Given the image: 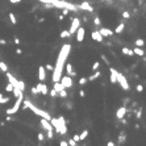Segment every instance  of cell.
<instances>
[{
    "mask_svg": "<svg viewBox=\"0 0 146 146\" xmlns=\"http://www.w3.org/2000/svg\"><path fill=\"white\" fill-rule=\"evenodd\" d=\"M70 50H71V45L70 43H66L62 46L58 58H57V63L54 66V70H53V83L59 82L61 78H62V72H63V67H65V62L67 61V57L70 54Z\"/></svg>",
    "mask_w": 146,
    "mask_h": 146,
    "instance_id": "obj_1",
    "label": "cell"
},
{
    "mask_svg": "<svg viewBox=\"0 0 146 146\" xmlns=\"http://www.w3.org/2000/svg\"><path fill=\"white\" fill-rule=\"evenodd\" d=\"M50 124L55 128V130L61 134H66L67 133V128H66V122L63 117L59 119H50Z\"/></svg>",
    "mask_w": 146,
    "mask_h": 146,
    "instance_id": "obj_2",
    "label": "cell"
},
{
    "mask_svg": "<svg viewBox=\"0 0 146 146\" xmlns=\"http://www.w3.org/2000/svg\"><path fill=\"white\" fill-rule=\"evenodd\" d=\"M5 75H7V78H8V82L12 84L13 87H17V88H20L21 91H25V83H24V82L17 80V79L14 78V76H13L11 72H8V71L5 72Z\"/></svg>",
    "mask_w": 146,
    "mask_h": 146,
    "instance_id": "obj_3",
    "label": "cell"
},
{
    "mask_svg": "<svg viewBox=\"0 0 146 146\" xmlns=\"http://www.w3.org/2000/svg\"><path fill=\"white\" fill-rule=\"evenodd\" d=\"M22 100H24V95L19 96V97H17V100H16V103L13 104V107H12V108H8V109H7V111H5V113H7V114H14V113H16V112L20 109Z\"/></svg>",
    "mask_w": 146,
    "mask_h": 146,
    "instance_id": "obj_4",
    "label": "cell"
},
{
    "mask_svg": "<svg viewBox=\"0 0 146 146\" xmlns=\"http://www.w3.org/2000/svg\"><path fill=\"white\" fill-rule=\"evenodd\" d=\"M117 83L120 84L121 88L124 90V91H129V90H130V86H129V83H128V79H126L122 74H120V72H119V75H117Z\"/></svg>",
    "mask_w": 146,
    "mask_h": 146,
    "instance_id": "obj_5",
    "label": "cell"
},
{
    "mask_svg": "<svg viewBox=\"0 0 146 146\" xmlns=\"http://www.w3.org/2000/svg\"><path fill=\"white\" fill-rule=\"evenodd\" d=\"M80 26V19L79 17H75V19H72V21H71V26H70V29H68V32H70V34L72 36L76 30H78V28Z\"/></svg>",
    "mask_w": 146,
    "mask_h": 146,
    "instance_id": "obj_6",
    "label": "cell"
},
{
    "mask_svg": "<svg viewBox=\"0 0 146 146\" xmlns=\"http://www.w3.org/2000/svg\"><path fill=\"white\" fill-rule=\"evenodd\" d=\"M59 82L63 84L65 88H71L72 87V79L70 78V75H62V78H61Z\"/></svg>",
    "mask_w": 146,
    "mask_h": 146,
    "instance_id": "obj_7",
    "label": "cell"
},
{
    "mask_svg": "<svg viewBox=\"0 0 146 146\" xmlns=\"http://www.w3.org/2000/svg\"><path fill=\"white\" fill-rule=\"evenodd\" d=\"M37 90H38V94H42V95H48V86H46V84L43 83V82H40L37 84Z\"/></svg>",
    "mask_w": 146,
    "mask_h": 146,
    "instance_id": "obj_8",
    "label": "cell"
},
{
    "mask_svg": "<svg viewBox=\"0 0 146 146\" xmlns=\"http://www.w3.org/2000/svg\"><path fill=\"white\" fill-rule=\"evenodd\" d=\"M84 33H86L84 28L79 26L78 30H76V41H78V42H82V41L84 40Z\"/></svg>",
    "mask_w": 146,
    "mask_h": 146,
    "instance_id": "obj_9",
    "label": "cell"
},
{
    "mask_svg": "<svg viewBox=\"0 0 146 146\" xmlns=\"http://www.w3.org/2000/svg\"><path fill=\"white\" fill-rule=\"evenodd\" d=\"M41 125L46 132H48V130H53V125L50 124V120H46V119L41 117Z\"/></svg>",
    "mask_w": 146,
    "mask_h": 146,
    "instance_id": "obj_10",
    "label": "cell"
},
{
    "mask_svg": "<svg viewBox=\"0 0 146 146\" xmlns=\"http://www.w3.org/2000/svg\"><path fill=\"white\" fill-rule=\"evenodd\" d=\"M38 79H40V82H45L46 79V68L43 66L38 67Z\"/></svg>",
    "mask_w": 146,
    "mask_h": 146,
    "instance_id": "obj_11",
    "label": "cell"
},
{
    "mask_svg": "<svg viewBox=\"0 0 146 146\" xmlns=\"http://www.w3.org/2000/svg\"><path fill=\"white\" fill-rule=\"evenodd\" d=\"M109 71H111V83H116L117 82V75H119V71L116 70L114 67H109Z\"/></svg>",
    "mask_w": 146,
    "mask_h": 146,
    "instance_id": "obj_12",
    "label": "cell"
},
{
    "mask_svg": "<svg viewBox=\"0 0 146 146\" xmlns=\"http://www.w3.org/2000/svg\"><path fill=\"white\" fill-rule=\"evenodd\" d=\"M78 8H79V9H82V11H87V12H92V11H94L92 5H91L90 3H87V2H84V3L79 4V5H78Z\"/></svg>",
    "mask_w": 146,
    "mask_h": 146,
    "instance_id": "obj_13",
    "label": "cell"
},
{
    "mask_svg": "<svg viewBox=\"0 0 146 146\" xmlns=\"http://www.w3.org/2000/svg\"><path fill=\"white\" fill-rule=\"evenodd\" d=\"M99 32H100V34H101L103 37H112V36L114 34L113 30H111V29H108V28H101Z\"/></svg>",
    "mask_w": 146,
    "mask_h": 146,
    "instance_id": "obj_14",
    "label": "cell"
},
{
    "mask_svg": "<svg viewBox=\"0 0 146 146\" xmlns=\"http://www.w3.org/2000/svg\"><path fill=\"white\" fill-rule=\"evenodd\" d=\"M126 108L125 107H120V108L117 109V112H116V117L119 119V120H121V119H124V116H125V113H126Z\"/></svg>",
    "mask_w": 146,
    "mask_h": 146,
    "instance_id": "obj_15",
    "label": "cell"
},
{
    "mask_svg": "<svg viewBox=\"0 0 146 146\" xmlns=\"http://www.w3.org/2000/svg\"><path fill=\"white\" fill-rule=\"evenodd\" d=\"M91 37H92V40H94V41H97V42H103V38H104L100 34V32H97V30H96V32H92Z\"/></svg>",
    "mask_w": 146,
    "mask_h": 146,
    "instance_id": "obj_16",
    "label": "cell"
},
{
    "mask_svg": "<svg viewBox=\"0 0 146 146\" xmlns=\"http://www.w3.org/2000/svg\"><path fill=\"white\" fill-rule=\"evenodd\" d=\"M121 51H122V54H124V55H128V57H133V55H134L133 50L129 49V48H125V46L121 49Z\"/></svg>",
    "mask_w": 146,
    "mask_h": 146,
    "instance_id": "obj_17",
    "label": "cell"
},
{
    "mask_svg": "<svg viewBox=\"0 0 146 146\" xmlns=\"http://www.w3.org/2000/svg\"><path fill=\"white\" fill-rule=\"evenodd\" d=\"M133 53H134V54H137L138 57H143L145 55V51L140 48V46H136V48L133 49Z\"/></svg>",
    "mask_w": 146,
    "mask_h": 146,
    "instance_id": "obj_18",
    "label": "cell"
},
{
    "mask_svg": "<svg viewBox=\"0 0 146 146\" xmlns=\"http://www.w3.org/2000/svg\"><path fill=\"white\" fill-rule=\"evenodd\" d=\"M124 29H125V24H124V22H120V24L117 25V28H116V30H114V33L120 34V33L124 32Z\"/></svg>",
    "mask_w": 146,
    "mask_h": 146,
    "instance_id": "obj_19",
    "label": "cell"
},
{
    "mask_svg": "<svg viewBox=\"0 0 146 146\" xmlns=\"http://www.w3.org/2000/svg\"><path fill=\"white\" fill-rule=\"evenodd\" d=\"M54 90H55L57 92H59V91L65 90V87H63V84L61 83V82H55V83H54Z\"/></svg>",
    "mask_w": 146,
    "mask_h": 146,
    "instance_id": "obj_20",
    "label": "cell"
},
{
    "mask_svg": "<svg viewBox=\"0 0 146 146\" xmlns=\"http://www.w3.org/2000/svg\"><path fill=\"white\" fill-rule=\"evenodd\" d=\"M100 75H101V72L99 71V70H96V72H95V74H92V75L90 76V78H88V80H90V82H92V80H96V79H97Z\"/></svg>",
    "mask_w": 146,
    "mask_h": 146,
    "instance_id": "obj_21",
    "label": "cell"
},
{
    "mask_svg": "<svg viewBox=\"0 0 146 146\" xmlns=\"http://www.w3.org/2000/svg\"><path fill=\"white\" fill-rule=\"evenodd\" d=\"M66 71L68 72V75H76V72L72 70V66H71L70 63H67V65H66Z\"/></svg>",
    "mask_w": 146,
    "mask_h": 146,
    "instance_id": "obj_22",
    "label": "cell"
},
{
    "mask_svg": "<svg viewBox=\"0 0 146 146\" xmlns=\"http://www.w3.org/2000/svg\"><path fill=\"white\" fill-rule=\"evenodd\" d=\"M87 136H88V130H87V129H84L83 132L79 134V137H80V141H84V140L87 138Z\"/></svg>",
    "mask_w": 146,
    "mask_h": 146,
    "instance_id": "obj_23",
    "label": "cell"
},
{
    "mask_svg": "<svg viewBox=\"0 0 146 146\" xmlns=\"http://www.w3.org/2000/svg\"><path fill=\"white\" fill-rule=\"evenodd\" d=\"M9 20H11V22H12V25H16L17 24V20H16V16H14V13H9Z\"/></svg>",
    "mask_w": 146,
    "mask_h": 146,
    "instance_id": "obj_24",
    "label": "cell"
},
{
    "mask_svg": "<svg viewBox=\"0 0 146 146\" xmlns=\"http://www.w3.org/2000/svg\"><path fill=\"white\" fill-rule=\"evenodd\" d=\"M68 37H71L68 30H62V32H61V38H68Z\"/></svg>",
    "mask_w": 146,
    "mask_h": 146,
    "instance_id": "obj_25",
    "label": "cell"
},
{
    "mask_svg": "<svg viewBox=\"0 0 146 146\" xmlns=\"http://www.w3.org/2000/svg\"><path fill=\"white\" fill-rule=\"evenodd\" d=\"M0 70H2L3 72H7V71H8V66H7L5 62H3V61L0 62Z\"/></svg>",
    "mask_w": 146,
    "mask_h": 146,
    "instance_id": "obj_26",
    "label": "cell"
},
{
    "mask_svg": "<svg viewBox=\"0 0 146 146\" xmlns=\"http://www.w3.org/2000/svg\"><path fill=\"white\" fill-rule=\"evenodd\" d=\"M11 100L9 97H5V96H3L2 94H0V104H5V103H8Z\"/></svg>",
    "mask_w": 146,
    "mask_h": 146,
    "instance_id": "obj_27",
    "label": "cell"
},
{
    "mask_svg": "<svg viewBox=\"0 0 146 146\" xmlns=\"http://www.w3.org/2000/svg\"><path fill=\"white\" fill-rule=\"evenodd\" d=\"M136 46H140V48H141V46H143L145 45V41L143 40H141V38H138V40H136Z\"/></svg>",
    "mask_w": 146,
    "mask_h": 146,
    "instance_id": "obj_28",
    "label": "cell"
},
{
    "mask_svg": "<svg viewBox=\"0 0 146 146\" xmlns=\"http://www.w3.org/2000/svg\"><path fill=\"white\" fill-rule=\"evenodd\" d=\"M94 22H95L96 26H100V25H101V21H100V19H99V16H96V17L94 19Z\"/></svg>",
    "mask_w": 146,
    "mask_h": 146,
    "instance_id": "obj_29",
    "label": "cell"
},
{
    "mask_svg": "<svg viewBox=\"0 0 146 146\" xmlns=\"http://www.w3.org/2000/svg\"><path fill=\"white\" fill-rule=\"evenodd\" d=\"M99 67H100V62H95L94 65H92V70L96 71V70H99Z\"/></svg>",
    "mask_w": 146,
    "mask_h": 146,
    "instance_id": "obj_30",
    "label": "cell"
},
{
    "mask_svg": "<svg viewBox=\"0 0 146 146\" xmlns=\"http://www.w3.org/2000/svg\"><path fill=\"white\" fill-rule=\"evenodd\" d=\"M12 90H13V86H12L11 83H8V84L5 86V91H7V92H12Z\"/></svg>",
    "mask_w": 146,
    "mask_h": 146,
    "instance_id": "obj_31",
    "label": "cell"
},
{
    "mask_svg": "<svg viewBox=\"0 0 146 146\" xmlns=\"http://www.w3.org/2000/svg\"><path fill=\"white\" fill-rule=\"evenodd\" d=\"M58 95H59V97H66V96H67V92H66L65 90H62V91L58 92Z\"/></svg>",
    "mask_w": 146,
    "mask_h": 146,
    "instance_id": "obj_32",
    "label": "cell"
},
{
    "mask_svg": "<svg viewBox=\"0 0 146 146\" xmlns=\"http://www.w3.org/2000/svg\"><path fill=\"white\" fill-rule=\"evenodd\" d=\"M87 82H88V79H87V78H80V79H79V84H80V86H83V84H86Z\"/></svg>",
    "mask_w": 146,
    "mask_h": 146,
    "instance_id": "obj_33",
    "label": "cell"
},
{
    "mask_svg": "<svg viewBox=\"0 0 146 146\" xmlns=\"http://www.w3.org/2000/svg\"><path fill=\"white\" fill-rule=\"evenodd\" d=\"M136 90H137V92H142L143 91V86H142V84H137Z\"/></svg>",
    "mask_w": 146,
    "mask_h": 146,
    "instance_id": "obj_34",
    "label": "cell"
},
{
    "mask_svg": "<svg viewBox=\"0 0 146 146\" xmlns=\"http://www.w3.org/2000/svg\"><path fill=\"white\" fill-rule=\"evenodd\" d=\"M41 3H43V4H53L55 2V0H40Z\"/></svg>",
    "mask_w": 146,
    "mask_h": 146,
    "instance_id": "obj_35",
    "label": "cell"
},
{
    "mask_svg": "<svg viewBox=\"0 0 146 146\" xmlns=\"http://www.w3.org/2000/svg\"><path fill=\"white\" fill-rule=\"evenodd\" d=\"M45 68H46L48 71H53V70H54V66H53V65H46Z\"/></svg>",
    "mask_w": 146,
    "mask_h": 146,
    "instance_id": "obj_36",
    "label": "cell"
},
{
    "mask_svg": "<svg viewBox=\"0 0 146 146\" xmlns=\"http://www.w3.org/2000/svg\"><path fill=\"white\" fill-rule=\"evenodd\" d=\"M122 17H124V19H130V13L128 11H125L124 13H122Z\"/></svg>",
    "mask_w": 146,
    "mask_h": 146,
    "instance_id": "obj_37",
    "label": "cell"
},
{
    "mask_svg": "<svg viewBox=\"0 0 146 146\" xmlns=\"http://www.w3.org/2000/svg\"><path fill=\"white\" fill-rule=\"evenodd\" d=\"M119 141H120V142H124V141H125V133H121V134H120Z\"/></svg>",
    "mask_w": 146,
    "mask_h": 146,
    "instance_id": "obj_38",
    "label": "cell"
},
{
    "mask_svg": "<svg viewBox=\"0 0 146 146\" xmlns=\"http://www.w3.org/2000/svg\"><path fill=\"white\" fill-rule=\"evenodd\" d=\"M50 95H51V96H53V97H55V96H57V95H58V92H57V91H55V90H54V88H53V90H51V91H50Z\"/></svg>",
    "mask_w": 146,
    "mask_h": 146,
    "instance_id": "obj_39",
    "label": "cell"
},
{
    "mask_svg": "<svg viewBox=\"0 0 146 146\" xmlns=\"http://www.w3.org/2000/svg\"><path fill=\"white\" fill-rule=\"evenodd\" d=\"M136 116H137V119L140 120L141 119V116H142V109H138V112L136 113Z\"/></svg>",
    "mask_w": 146,
    "mask_h": 146,
    "instance_id": "obj_40",
    "label": "cell"
},
{
    "mask_svg": "<svg viewBox=\"0 0 146 146\" xmlns=\"http://www.w3.org/2000/svg\"><path fill=\"white\" fill-rule=\"evenodd\" d=\"M67 145H70V146H75L76 145V141H74V140H70L67 142Z\"/></svg>",
    "mask_w": 146,
    "mask_h": 146,
    "instance_id": "obj_41",
    "label": "cell"
},
{
    "mask_svg": "<svg viewBox=\"0 0 146 146\" xmlns=\"http://www.w3.org/2000/svg\"><path fill=\"white\" fill-rule=\"evenodd\" d=\"M72 140H74V141H76V142H78V141H80V137H79V134H74V138H72Z\"/></svg>",
    "mask_w": 146,
    "mask_h": 146,
    "instance_id": "obj_42",
    "label": "cell"
},
{
    "mask_svg": "<svg viewBox=\"0 0 146 146\" xmlns=\"http://www.w3.org/2000/svg\"><path fill=\"white\" fill-rule=\"evenodd\" d=\"M32 94H34V95H37V94H38V90H37V87H32Z\"/></svg>",
    "mask_w": 146,
    "mask_h": 146,
    "instance_id": "obj_43",
    "label": "cell"
},
{
    "mask_svg": "<svg viewBox=\"0 0 146 146\" xmlns=\"http://www.w3.org/2000/svg\"><path fill=\"white\" fill-rule=\"evenodd\" d=\"M38 141H43V134L42 133H38Z\"/></svg>",
    "mask_w": 146,
    "mask_h": 146,
    "instance_id": "obj_44",
    "label": "cell"
},
{
    "mask_svg": "<svg viewBox=\"0 0 146 146\" xmlns=\"http://www.w3.org/2000/svg\"><path fill=\"white\" fill-rule=\"evenodd\" d=\"M101 59L104 61V62H105V63H109V61H108V58H107L105 55H101Z\"/></svg>",
    "mask_w": 146,
    "mask_h": 146,
    "instance_id": "obj_45",
    "label": "cell"
},
{
    "mask_svg": "<svg viewBox=\"0 0 146 146\" xmlns=\"http://www.w3.org/2000/svg\"><path fill=\"white\" fill-rule=\"evenodd\" d=\"M9 2L12 4H19V3H21V0H9Z\"/></svg>",
    "mask_w": 146,
    "mask_h": 146,
    "instance_id": "obj_46",
    "label": "cell"
},
{
    "mask_svg": "<svg viewBox=\"0 0 146 146\" xmlns=\"http://www.w3.org/2000/svg\"><path fill=\"white\" fill-rule=\"evenodd\" d=\"M79 95H80V97H84V96H86V92H84V91L82 90V91L79 92Z\"/></svg>",
    "mask_w": 146,
    "mask_h": 146,
    "instance_id": "obj_47",
    "label": "cell"
},
{
    "mask_svg": "<svg viewBox=\"0 0 146 146\" xmlns=\"http://www.w3.org/2000/svg\"><path fill=\"white\" fill-rule=\"evenodd\" d=\"M59 145H61V146H67V142H66V141H61Z\"/></svg>",
    "mask_w": 146,
    "mask_h": 146,
    "instance_id": "obj_48",
    "label": "cell"
},
{
    "mask_svg": "<svg viewBox=\"0 0 146 146\" xmlns=\"http://www.w3.org/2000/svg\"><path fill=\"white\" fill-rule=\"evenodd\" d=\"M16 54H19V55L22 54V50H21V49H16Z\"/></svg>",
    "mask_w": 146,
    "mask_h": 146,
    "instance_id": "obj_49",
    "label": "cell"
},
{
    "mask_svg": "<svg viewBox=\"0 0 146 146\" xmlns=\"http://www.w3.org/2000/svg\"><path fill=\"white\" fill-rule=\"evenodd\" d=\"M0 45H7V41L5 40H0Z\"/></svg>",
    "mask_w": 146,
    "mask_h": 146,
    "instance_id": "obj_50",
    "label": "cell"
},
{
    "mask_svg": "<svg viewBox=\"0 0 146 146\" xmlns=\"http://www.w3.org/2000/svg\"><path fill=\"white\" fill-rule=\"evenodd\" d=\"M14 43H16V45L20 43V40H19V38H14Z\"/></svg>",
    "mask_w": 146,
    "mask_h": 146,
    "instance_id": "obj_51",
    "label": "cell"
},
{
    "mask_svg": "<svg viewBox=\"0 0 146 146\" xmlns=\"http://www.w3.org/2000/svg\"><path fill=\"white\" fill-rule=\"evenodd\" d=\"M107 145H108V146H114V142H112V141H109L108 143H107Z\"/></svg>",
    "mask_w": 146,
    "mask_h": 146,
    "instance_id": "obj_52",
    "label": "cell"
},
{
    "mask_svg": "<svg viewBox=\"0 0 146 146\" xmlns=\"http://www.w3.org/2000/svg\"><path fill=\"white\" fill-rule=\"evenodd\" d=\"M58 19H59V20H63V19H65V16H63V14H59Z\"/></svg>",
    "mask_w": 146,
    "mask_h": 146,
    "instance_id": "obj_53",
    "label": "cell"
}]
</instances>
